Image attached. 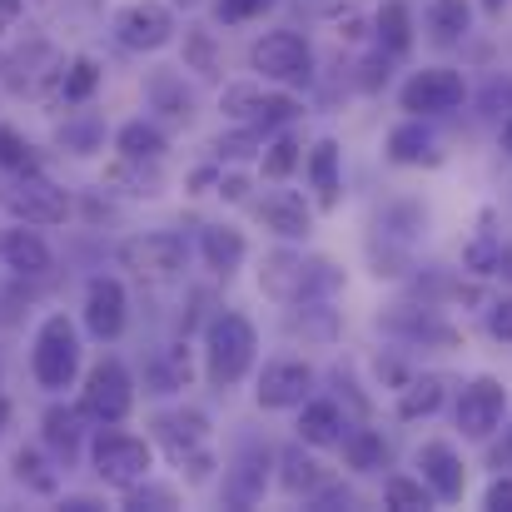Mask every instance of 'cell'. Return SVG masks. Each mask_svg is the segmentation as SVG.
<instances>
[{
    "mask_svg": "<svg viewBox=\"0 0 512 512\" xmlns=\"http://www.w3.org/2000/svg\"><path fill=\"white\" fill-rule=\"evenodd\" d=\"M259 289L274 304H299V299H329L343 289V269L329 259H309L299 249H274L259 269Z\"/></svg>",
    "mask_w": 512,
    "mask_h": 512,
    "instance_id": "2",
    "label": "cell"
},
{
    "mask_svg": "<svg viewBox=\"0 0 512 512\" xmlns=\"http://www.w3.org/2000/svg\"><path fill=\"white\" fill-rule=\"evenodd\" d=\"M55 140H60L70 155H95V150L105 145V120H100V115H75V120L60 125Z\"/></svg>",
    "mask_w": 512,
    "mask_h": 512,
    "instance_id": "41",
    "label": "cell"
},
{
    "mask_svg": "<svg viewBox=\"0 0 512 512\" xmlns=\"http://www.w3.org/2000/svg\"><path fill=\"white\" fill-rule=\"evenodd\" d=\"M309 393H314V368L299 363V358H274V363H264V373H259V383H254V403H259L264 413H289V408H299Z\"/></svg>",
    "mask_w": 512,
    "mask_h": 512,
    "instance_id": "16",
    "label": "cell"
},
{
    "mask_svg": "<svg viewBox=\"0 0 512 512\" xmlns=\"http://www.w3.org/2000/svg\"><path fill=\"white\" fill-rule=\"evenodd\" d=\"M373 234L398 239V244H408V249H413V244L428 234V209H423V204H413V199H398V204H388V209L378 214Z\"/></svg>",
    "mask_w": 512,
    "mask_h": 512,
    "instance_id": "36",
    "label": "cell"
},
{
    "mask_svg": "<svg viewBox=\"0 0 512 512\" xmlns=\"http://www.w3.org/2000/svg\"><path fill=\"white\" fill-rule=\"evenodd\" d=\"M5 209L20 219V224H35V229H50V224H65L70 219V199L60 184H50L45 174L25 170L20 184H10L5 194Z\"/></svg>",
    "mask_w": 512,
    "mask_h": 512,
    "instance_id": "14",
    "label": "cell"
},
{
    "mask_svg": "<svg viewBox=\"0 0 512 512\" xmlns=\"http://www.w3.org/2000/svg\"><path fill=\"white\" fill-rule=\"evenodd\" d=\"M0 15H5V20H15V15H20V0H0Z\"/></svg>",
    "mask_w": 512,
    "mask_h": 512,
    "instance_id": "56",
    "label": "cell"
},
{
    "mask_svg": "<svg viewBox=\"0 0 512 512\" xmlns=\"http://www.w3.org/2000/svg\"><path fill=\"white\" fill-rule=\"evenodd\" d=\"M219 194H224L229 204H239V199L249 194V179H244V174H219Z\"/></svg>",
    "mask_w": 512,
    "mask_h": 512,
    "instance_id": "53",
    "label": "cell"
},
{
    "mask_svg": "<svg viewBox=\"0 0 512 512\" xmlns=\"http://www.w3.org/2000/svg\"><path fill=\"white\" fill-rule=\"evenodd\" d=\"M378 329L398 343H413V348H463V334L433 309V304H388L378 309Z\"/></svg>",
    "mask_w": 512,
    "mask_h": 512,
    "instance_id": "11",
    "label": "cell"
},
{
    "mask_svg": "<svg viewBox=\"0 0 512 512\" xmlns=\"http://www.w3.org/2000/svg\"><path fill=\"white\" fill-rule=\"evenodd\" d=\"M304 503H309L314 512H339V508H353L358 498H353V488H348V483H339V478H324V483H319Z\"/></svg>",
    "mask_w": 512,
    "mask_h": 512,
    "instance_id": "47",
    "label": "cell"
},
{
    "mask_svg": "<svg viewBox=\"0 0 512 512\" xmlns=\"http://www.w3.org/2000/svg\"><path fill=\"white\" fill-rule=\"evenodd\" d=\"M0 264H5L15 279H45V274L55 269V254H50V244L35 234V224H20V229H10V234L0 239Z\"/></svg>",
    "mask_w": 512,
    "mask_h": 512,
    "instance_id": "24",
    "label": "cell"
},
{
    "mask_svg": "<svg viewBox=\"0 0 512 512\" xmlns=\"http://www.w3.org/2000/svg\"><path fill=\"white\" fill-rule=\"evenodd\" d=\"M184 70H194L199 80H224V45L209 25H184Z\"/></svg>",
    "mask_w": 512,
    "mask_h": 512,
    "instance_id": "32",
    "label": "cell"
},
{
    "mask_svg": "<svg viewBox=\"0 0 512 512\" xmlns=\"http://www.w3.org/2000/svg\"><path fill=\"white\" fill-rule=\"evenodd\" d=\"M125 508L135 512H165V508H179V493H174L170 483H155V478H140L135 488H125Z\"/></svg>",
    "mask_w": 512,
    "mask_h": 512,
    "instance_id": "44",
    "label": "cell"
},
{
    "mask_svg": "<svg viewBox=\"0 0 512 512\" xmlns=\"http://www.w3.org/2000/svg\"><path fill=\"white\" fill-rule=\"evenodd\" d=\"M468 100V80L448 65H423L403 80L398 90V105L403 115H418V120H438V115H453L458 105Z\"/></svg>",
    "mask_w": 512,
    "mask_h": 512,
    "instance_id": "9",
    "label": "cell"
},
{
    "mask_svg": "<svg viewBox=\"0 0 512 512\" xmlns=\"http://www.w3.org/2000/svg\"><path fill=\"white\" fill-rule=\"evenodd\" d=\"M503 150H508V155H512V115H508V120H503Z\"/></svg>",
    "mask_w": 512,
    "mask_h": 512,
    "instance_id": "57",
    "label": "cell"
},
{
    "mask_svg": "<svg viewBox=\"0 0 512 512\" xmlns=\"http://www.w3.org/2000/svg\"><path fill=\"white\" fill-rule=\"evenodd\" d=\"M299 5V15H314V20H324V15H343V10H353V0H294Z\"/></svg>",
    "mask_w": 512,
    "mask_h": 512,
    "instance_id": "52",
    "label": "cell"
},
{
    "mask_svg": "<svg viewBox=\"0 0 512 512\" xmlns=\"http://www.w3.org/2000/svg\"><path fill=\"white\" fill-rule=\"evenodd\" d=\"M174 35H179V25H174V10L165 0H130V5L115 15V40H120L125 50L155 55V50L170 45Z\"/></svg>",
    "mask_w": 512,
    "mask_h": 512,
    "instance_id": "13",
    "label": "cell"
},
{
    "mask_svg": "<svg viewBox=\"0 0 512 512\" xmlns=\"http://www.w3.org/2000/svg\"><path fill=\"white\" fill-rule=\"evenodd\" d=\"M0 165L15 174L35 170V155H30V140L20 135V130H10V125H0Z\"/></svg>",
    "mask_w": 512,
    "mask_h": 512,
    "instance_id": "45",
    "label": "cell"
},
{
    "mask_svg": "<svg viewBox=\"0 0 512 512\" xmlns=\"http://www.w3.org/2000/svg\"><path fill=\"white\" fill-rule=\"evenodd\" d=\"M423 25H428V40L433 45H463L468 40V30H473V0H428V15H423Z\"/></svg>",
    "mask_w": 512,
    "mask_h": 512,
    "instance_id": "29",
    "label": "cell"
},
{
    "mask_svg": "<svg viewBox=\"0 0 512 512\" xmlns=\"http://www.w3.org/2000/svg\"><path fill=\"white\" fill-rule=\"evenodd\" d=\"M418 478L428 483V493L438 503H463V493H468V463L443 438H433V443L418 448Z\"/></svg>",
    "mask_w": 512,
    "mask_h": 512,
    "instance_id": "18",
    "label": "cell"
},
{
    "mask_svg": "<svg viewBox=\"0 0 512 512\" xmlns=\"http://www.w3.org/2000/svg\"><path fill=\"white\" fill-rule=\"evenodd\" d=\"M388 70H393V60H388V55L373 45V55H363V60H358V75H353V85H358L363 95H378V90L388 85Z\"/></svg>",
    "mask_w": 512,
    "mask_h": 512,
    "instance_id": "46",
    "label": "cell"
},
{
    "mask_svg": "<svg viewBox=\"0 0 512 512\" xmlns=\"http://www.w3.org/2000/svg\"><path fill=\"white\" fill-rule=\"evenodd\" d=\"M413 5L408 0H383L378 5V15H373V40H378V50L388 55V60H403L408 50H413Z\"/></svg>",
    "mask_w": 512,
    "mask_h": 512,
    "instance_id": "26",
    "label": "cell"
},
{
    "mask_svg": "<svg viewBox=\"0 0 512 512\" xmlns=\"http://www.w3.org/2000/svg\"><path fill=\"white\" fill-rule=\"evenodd\" d=\"M294 309V334H304V339H319V343H334L339 334V319H334V309H329V299H299V304H289Z\"/></svg>",
    "mask_w": 512,
    "mask_h": 512,
    "instance_id": "39",
    "label": "cell"
},
{
    "mask_svg": "<svg viewBox=\"0 0 512 512\" xmlns=\"http://www.w3.org/2000/svg\"><path fill=\"white\" fill-rule=\"evenodd\" d=\"M90 463H95V478L105 483V488H135L140 478H150L155 473V448L145 443V438H135V433H120V423H110L100 438H95V448H90Z\"/></svg>",
    "mask_w": 512,
    "mask_h": 512,
    "instance_id": "7",
    "label": "cell"
},
{
    "mask_svg": "<svg viewBox=\"0 0 512 512\" xmlns=\"http://www.w3.org/2000/svg\"><path fill=\"white\" fill-rule=\"evenodd\" d=\"M483 508L512 512V473H493V483H488V493H483Z\"/></svg>",
    "mask_w": 512,
    "mask_h": 512,
    "instance_id": "50",
    "label": "cell"
},
{
    "mask_svg": "<svg viewBox=\"0 0 512 512\" xmlns=\"http://www.w3.org/2000/svg\"><path fill=\"white\" fill-rule=\"evenodd\" d=\"M85 413L80 408H70V403H50L45 413H40V443H45V453L70 473L75 463H80V448H85Z\"/></svg>",
    "mask_w": 512,
    "mask_h": 512,
    "instance_id": "20",
    "label": "cell"
},
{
    "mask_svg": "<svg viewBox=\"0 0 512 512\" xmlns=\"http://www.w3.org/2000/svg\"><path fill=\"white\" fill-rule=\"evenodd\" d=\"M115 150L120 160H135V165H160L165 160V130L155 120H130L115 130Z\"/></svg>",
    "mask_w": 512,
    "mask_h": 512,
    "instance_id": "33",
    "label": "cell"
},
{
    "mask_svg": "<svg viewBox=\"0 0 512 512\" xmlns=\"http://www.w3.org/2000/svg\"><path fill=\"white\" fill-rule=\"evenodd\" d=\"M264 130H249V125H239L234 135H219L214 140V150H219V160H229V165H244V160H259V150H264Z\"/></svg>",
    "mask_w": 512,
    "mask_h": 512,
    "instance_id": "43",
    "label": "cell"
},
{
    "mask_svg": "<svg viewBox=\"0 0 512 512\" xmlns=\"http://www.w3.org/2000/svg\"><path fill=\"white\" fill-rule=\"evenodd\" d=\"M120 264L140 284H179L184 264H189V244L174 229H145V234H130L120 244Z\"/></svg>",
    "mask_w": 512,
    "mask_h": 512,
    "instance_id": "6",
    "label": "cell"
},
{
    "mask_svg": "<svg viewBox=\"0 0 512 512\" xmlns=\"http://www.w3.org/2000/svg\"><path fill=\"white\" fill-rule=\"evenodd\" d=\"M493 438H498V443L488 448V468H493V473H512V423L498 428Z\"/></svg>",
    "mask_w": 512,
    "mask_h": 512,
    "instance_id": "51",
    "label": "cell"
},
{
    "mask_svg": "<svg viewBox=\"0 0 512 512\" xmlns=\"http://www.w3.org/2000/svg\"><path fill=\"white\" fill-rule=\"evenodd\" d=\"M249 70L269 85L284 90H304L314 80V45L299 30H269L249 45Z\"/></svg>",
    "mask_w": 512,
    "mask_h": 512,
    "instance_id": "4",
    "label": "cell"
},
{
    "mask_svg": "<svg viewBox=\"0 0 512 512\" xmlns=\"http://www.w3.org/2000/svg\"><path fill=\"white\" fill-rule=\"evenodd\" d=\"M274 463H279V488L289 493V498H309L329 473H324V463L314 458V453H304V443H294V448H284V453H274Z\"/></svg>",
    "mask_w": 512,
    "mask_h": 512,
    "instance_id": "31",
    "label": "cell"
},
{
    "mask_svg": "<svg viewBox=\"0 0 512 512\" xmlns=\"http://www.w3.org/2000/svg\"><path fill=\"white\" fill-rule=\"evenodd\" d=\"M254 358H259V329L244 314H234V309L209 314V324H204V378H209L214 393L239 388L249 378Z\"/></svg>",
    "mask_w": 512,
    "mask_h": 512,
    "instance_id": "1",
    "label": "cell"
},
{
    "mask_svg": "<svg viewBox=\"0 0 512 512\" xmlns=\"http://www.w3.org/2000/svg\"><path fill=\"white\" fill-rule=\"evenodd\" d=\"M80 329L65 314H45L35 329V348H30V373L45 393H65L80 378Z\"/></svg>",
    "mask_w": 512,
    "mask_h": 512,
    "instance_id": "3",
    "label": "cell"
},
{
    "mask_svg": "<svg viewBox=\"0 0 512 512\" xmlns=\"http://www.w3.org/2000/svg\"><path fill=\"white\" fill-rule=\"evenodd\" d=\"M189 348L184 343H165V348H155L150 353V363H145V383H150V393H179V388H189Z\"/></svg>",
    "mask_w": 512,
    "mask_h": 512,
    "instance_id": "34",
    "label": "cell"
},
{
    "mask_svg": "<svg viewBox=\"0 0 512 512\" xmlns=\"http://www.w3.org/2000/svg\"><path fill=\"white\" fill-rule=\"evenodd\" d=\"M483 10H488V15H503V0H483Z\"/></svg>",
    "mask_w": 512,
    "mask_h": 512,
    "instance_id": "58",
    "label": "cell"
},
{
    "mask_svg": "<svg viewBox=\"0 0 512 512\" xmlns=\"http://www.w3.org/2000/svg\"><path fill=\"white\" fill-rule=\"evenodd\" d=\"M60 508H65V512H95L100 503H95V498H65Z\"/></svg>",
    "mask_w": 512,
    "mask_h": 512,
    "instance_id": "55",
    "label": "cell"
},
{
    "mask_svg": "<svg viewBox=\"0 0 512 512\" xmlns=\"http://www.w3.org/2000/svg\"><path fill=\"white\" fill-rule=\"evenodd\" d=\"M383 503H388V508H398V512H423V508H433L438 498L428 493V483H423V478L393 473V478L383 483Z\"/></svg>",
    "mask_w": 512,
    "mask_h": 512,
    "instance_id": "42",
    "label": "cell"
},
{
    "mask_svg": "<svg viewBox=\"0 0 512 512\" xmlns=\"http://www.w3.org/2000/svg\"><path fill=\"white\" fill-rule=\"evenodd\" d=\"M269 478H274V448H269V443H244V448L229 458L224 483H219L224 508H254V503H264Z\"/></svg>",
    "mask_w": 512,
    "mask_h": 512,
    "instance_id": "12",
    "label": "cell"
},
{
    "mask_svg": "<svg viewBox=\"0 0 512 512\" xmlns=\"http://www.w3.org/2000/svg\"><path fill=\"white\" fill-rule=\"evenodd\" d=\"M174 5H199V0H174Z\"/></svg>",
    "mask_w": 512,
    "mask_h": 512,
    "instance_id": "59",
    "label": "cell"
},
{
    "mask_svg": "<svg viewBox=\"0 0 512 512\" xmlns=\"http://www.w3.org/2000/svg\"><path fill=\"white\" fill-rule=\"evenodd\" d=\"M339 448H343V463H348L353 473H383L388 458H393L388 438H383L378 428H368V423H348V433L339 438Z\"/></svg>",
    "mask_w": 512,
    "mask_h": 512,
    "instance_id": "27",
    "label": "cell"
},
{
    "mask_svg": "<svg viewBox=\"0 0 512 512\" xmlns=\"http://www.w3.org/2000/svg\"><path fill=\"white\" fill-rule=\"evenodd\" d=\"M294 433L304 448H339V438L348 433V408L339 398H304Z\"/></svg>",
    "mask_w": 512,
    "mask_h": 512,
    "instance_id": "23",
    "label": "cell"
},
{
    "mask_svg": "<svg viewBox=\"0 0 512 512\" xmlns=\"http://www.w3.org/2000/svg\"><path fill=\"white\" fill-rule=\"evenodd\" d=\"M219 110H224L234 125H249V130H264V135H274V130H284V125H294V120L304 115V105H299L284 85H279V90H264L259 80L224 85Z\"/></svg>",
    "mask_w": 512,
    "mask_h": 512,
    "instance_id": "5",
    "label": "cell"
},
{
    "mask_svg": "<svg viewBox=\"0 0 512 512\" xmlns=\"http://www.w3.org/2000/svg\"><path fill=\"white\" fill-rule=\"evenodd\" d=\"M304 170H309V189H314V209L334 214V209L343 204V145L334 140V135L314 140Z\"/></svg>",
    "mask_w": 512,
    "mask_h": 512,
    "instance_id": "21",
    "label": "cell"
},
{
    "mask_svg": "<svg viewBox=\"0 0 512 512\" xmlns=\"http://www.w3.org/2000/svg\"><path fill=\"white\" fill-rule=\"evenodd\" d=\"M145 100H150V110H160L165 120H179V125L194 115V95L184 90V75H174V70H155L145 80Z\"/></svg>",
    "mask_w": 512,
    "mask_h": 512,
    "instance_id": "35",
    "label": "cell"
},
{
    "mask_svg": "<svg viewBox=\"0 0 512 512\" xmlns=\"http://www.w3.org/2000/svg\"><path fill=\"white\" fill-rule=\"evenodd\" d=\"M199 254H204L214 279H234L244 269V259H249V239L234 224H204L199 229Z\"/></svg>",
    "mask_w": 512,
    "mask_h": 512,
    "instance_id": "25",
    "label": "cell"
},
{
    "mask_svg": "<svg viewBox=\"0 0 512 512\" xmlns=\"http://www.w3.org/2000/svg\"><path fill=\"white\" fill-rule=\"evenodd\" d=\"M130 324V294L115 274H95L85 284V334L95 343H115Z\"/></svg>",
    "mask_w": 512,
    "mask_h": 512,
    "instance_id": "15",
    "label": "cell"
},
{
    "mask_svg": "<svg viewBox=\"0 0 512 512\" xmlns=\"http://www.w3.org/2000/svg\"><path fill=\"white\" fill-rule=\"evenodd\" d=\"M448 398V383L438 373H408V383L398 388V418L403 423H418V418H433Z\"/></svg>",
    "mask_w": 512,
    "mask_h": 512,
    "instance_id": "30",
    "label": "cell"
},
{
    "mask_svg": "<svg viewBox=\"0 0 512 512\" xmlns=\"http://www.w3.org/2000/svg\"><path fill=\"white\" fill-rule=\"evenodd\" d=\"M498 259H503V234L493 229V214H483V229L463 249V269L483 279V274H498Z\"/></svg>",
    "mask_w": 512,
    "mask_h": 512,
    "instance_id": "38",
    "label": "cell"
},
{
    "mask_svg": "<svg viewBox=\"0 0 512 512\" xmlns=\"http://www.w3.org/2000/svg\"><path fill=\"white\" fill-rule=\"evenodd\" d=\"M383 155H388V165H403V170H438L448 155H443V140L428 130V120H418V115H408L403 125H393L388 130V140H383Z\"/></svg>",
    "mask_w": 512,
    "mask_h": 512,
    "instance_id": "17",
    "label": "cell"
},
{
    "mask_svg": "<svg viewBox=\"0 0 512 512\" xmlns=\"http://www.w3.org/2000/svg\"><path fill=\"white\" fill-rule=\"evenodd\" d=\"M259 165H264V179H274V184H284L289 174L304 165V145H299V135L284 125V130H274L269 140H264V150H259Z\"/></svg>",
    "mask_w": 512,
    "mask_h": 512,
    "instance_id": "37",
    "label": "cell"
},
{
    "mask_svg": "<svg viewBox=\"0 0 512 512\" xmlns=\"http://www.w3.org/2000/svg\"><path fill=\"white\" fill-rule=\"evenodd\" d=\"M363 30H368V25H363L358 15H348V20L339 25V35H343V40H363Z\"/></svg>",
    "mask_w": 512,
    "mask_h": 512,
    "instance_id": "54",
    "label": "cell"
},
{
    "mask_svg": "<svg viewBox=\"0 0 512 512\" xmlns=\"http://www.w3.org/2000/svg\"><path fill=\"white\" fill-rule=\"evenodd\" d=\"M279 0H219L214 5V20H224V25H244V20H259L264 10H274Z\"/></svg>",
    "mask_w": 512,
    "mask_h": 512,
    "instance_id": "48",
    "label": "cell"
},
{
    "mask_svg": "<svg viewBox=\"0 0 512 512\" xmlns=\"http://www.w3.org/2000/svg\"><path fill=\"white\" fill-rule=\"evenodd\" d=\"M488 334L498 343H512V294H503V299L488 304Z\"/></svg>",
    "mask_w": 512,
    "mask_h": 512,
    "instance_id": "49",
    "label": "cell"
},
{
    "mask_svg": "<svg viewBox=\"0 0 512 512\" xmlns=\"http://www.w3.org/2000/svg\"><path fill=\"white\" fill-rule=\"evenodd\" d=\"M95 90H100V65H95L90 55H75V60L65 65V75H60V100H65V105H85Z\"/></svg>",
    "mask_w": 512,
    "mask_h": 512,
    "instance_id": "40",
    "label": "cell"
},
{
    "mask_svg": "<svg viewBox=\"0 0 512 512\" xmlns=\"http://www.w3.org/2000/svg\"><path fill=\"white\" fill-rule=\"evenodd\" d=\"M155 438H160V448L170 453V463L184 468L194 453H204V448H209V418H204L199 408L160 413V418H155Z\"/></svg>",
    "mask_w": 512,
    "mask_h": 512,
    "instance_id": "22",
    "label": "cell"
},
{
    "mask_svg": "<svg viewBox=\"0 0 512 512\" xmlns=\"http://www.w3.org/2000/svg\"><path fill=\"white\" fill-rule=\"evenodd\" d=\"M10 468H15V483H20L25 493H35V498H55V493H60V473H65V468H60L45 448H15Z\"/></svg>",
    "mask_w": 512,
    "mask_h": 512,
    "instance_id": "28",
    "label": "cell"
},
{
    "mask_svg": "<svg viewBox=\"0 0 512 512\" xmlns=\"http://www.w3.org/2000/svg\"><path fill=\"white\" fill-rule=\"evenodd\" d=\"M259 224L269 234H279L284 244H304L314 234V204L299 189H269L259 199Z\"/></svg>",
    "mask_w": 512,
    "mask_h": 512,
    "instance_id": "19",
    "label": "cell"
},
{
    "mask_svg": "<svg viewBox=\"0 0 512 512\" xmlns=\"http://www.w3.org/2000/svg\"><path fill=\"white\" fill-rule=\"evenodd\" d=\"M135 408V378L120 358H100L90 373H85V388H80V413L100 428L110 423H125Z\"/></svg>",
    "mask_w": 512,
    "mask_h": 512,
    "instance_id": "8",
    "label": "cell"
},
{
    "mask_svg": "<svg viewBox=\"0 0 512 512\" xmlns=\"http://www.w3.org/2000/svg\"><path fill=\"white\" fill-rule=\"evenodd\" d=\"M453 418H458V433H463V438L488 443V438L503 428V418H508V383L493 378V373L468 378L463 393H458V403H453Z\"/></svg>",
    "mask_w": 512,
    "mask_h": 512,
    "instance_id": "10",
    "label": "cell"
}]
</instances>
